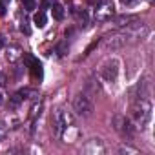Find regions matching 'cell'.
Listing matches in <instances>:
<instances>
[{"label":"cell","mask_w":155,"mask_h":155,"mask_svg":"<svg viewBox=\"0 0 155 155\" xmlns=\"http://www.w3.org/2000/svg\"><path fill=\"white\" fill-rule=\"evenodd\" d=\"M148 33V26L144 22H137L133 20V24H128L124 28H120V31H117L115 35H111L106 40V48L108 49H115V48H122L137 38H140L142 35Z\"/></svg>","instance_id":"cell-1"},{"label":"cell","mask_w":155,"mask_h":155,"mask_svg":"<svg viewBox=\"0 0 155 155\" xmlns=\"http://www.w3.org/2000/svg\"><path fill=\"white\" fill-rule=\"evenodd\" d=\"M53 128H55V135L64 142H73L75 137L79 135L75 128V117L62 108H58L53 115Z\"/></svg>","instance_id":"cell-2"},{"label":"cell","mask_w":155,"mask_h":155,"mask_svg":"<svg viewBox=\"0 0 155 155\" xmlns=\"http://www.w3.org/2000/svg\"><path fill=\"white\" fill-rule=\"evenodd\" d=\"M130 117L137 126H146L148 120L151 119V104L146 99H137L131 106H130Z\"/></svg>","instance_id":"cell-3"},{"label":"cell","mask_w":155,"mask_h":155,"mask_svg":"<svg viewBox=\"0 0 155 155\" xmlns=\"http://www.w3.org/2000/svg\"><path fill=\"white\" fill-rule=\"evenodd\" d=\"M73 110H75L77 115H81V117H91L95 106H93V101L86 93H79L75 97V101H73Z\"/></svg>","instance_id":"cell-4"},{"label":"cell","mask_w":155,"mask_h":155,"mask_svg":"<svg viewBox=\"0 0 155 155\" xmlns=\"http://www.w3.org/2000/svg\"><path fill=\"white\" fill-rule=\"evenodd\" d=\"M117 75H119V60H117V58L108 60V62L101 68V77H102V81L108 82V84H113V82L117 81Z\"/></svg>","instance_id":"cell-5"},{"label":"cell","mask_w":155,"mask_h":155,"mask_svg":"<svg viewBox=\"0 0 155 155\" xmlns=\"http://www.w3.org/2000/svg\"><path fill=\"white\" fill-rule=\"evenodd\" d=\"M113 13H115V6H113V2H111V0H102V2L97 4L93 15H95V18H97L99 22H106V20H111Z\"/></svg>","instance_id":"cell-6"},{"label":"cell","mask_w":155,"mask_h":155,"mask_svg":"<svg viewBox=\"0 0 155 155\" xmlns=\"http://www.w3.org/2000/svg\"><path fill=\"white\" fill-rule=\"evenodd\" d=\"M22 55H24V51L20 46H9V49H8V60L9 62H17Z\"/></svg>","instance_id":"cell-7"},{"label":"cell","mask_w":155,"mask_h":155,"mask_svg":"<svg viewBox=\"0 0 155 155\" xmlns=\"http://www.w3.org/2000/svg\"><path fill=\"white\" fill-rule=\"evenodd\" d=\"M135 20V17H130V15H122V17H117L115 20H113V26L115 28H124V26H128L130 22H133Z\"/></svg>","instance_id":"cell-8"},{"label":"cell","mask_w":155,"mask_h":155,"mask_svg":"<svg viewBox=\"0 0 155 155\" xmlns=\"http://www.w3.org/2000/svg\"><path fill=\"white\" fill-rule=\"evenodd\" d=\"M33 22H35V26H37V28H44V26H46V22H48L46 13H44V11L35 13V15H33Z\"/></svg>","instance_id":"cell-9"},{"label":"cell","mask_w":155,"mask_h":155,"mask_svg":"<svg viewBox=\"0 0 155 155\" xmlns=\"http://www.w3.org/2000/svg\"><path fill=\"white\" fill-rule=\"evenodd\" d=\"M51 15H53L55 20H62L64 18V8L60 4H53L51 6Z\"/></svg>","instance_id":"cell-10"},{"label":"cell","mask_w":155,"mask_h":155,"mask_svg":"<svg viewBox=\"0 0 155 155\" xmlns=\"http://www.w3.org/2000/svg\"><path fill=\"white\" fill-rule=\"evenodd\" d=\"M18 24H20L18 28H20V31H22V33H26V35H29V33H31V29H29V26H28V20H26V18H24V20H20Z\"/></svg>","instance_id":"cell-11"},{"label":"cell","mask_w":155,"mask_h":155,"mask_svg":"<svg viewBox=\"0 0 155 155\" xmlns=\"http://www.w3.org/2000/svg\"><path fill=\"white\" fill-rule=\"evenodd\" d=\"M75 15H77V18L82 22V26H84V24H88V15H86L84 11H75Z\"/></svg>","instance_id":"cell-12"},{"label":"cell","mask_w":155,"mask_h":155,"mask_svg":"<svg viewBox=\"0 0 155 155\" xmlns=\"http://www.w3.org/2000/svg\"><path fill=\"white\" fill-rule=\"evenodd\" d=\"M22 4H24V9H26V11L35 9V0H22Z\"/></svg>","instance_id":"cell-13"},{"label":"cell","mask_w":155,"mask_h":155,"mask_svg":"<svg viewBox=\"0 0 155 155\" xmlns=\"http://www.w3.org/2000/svg\"><path fill=\"white\" fill-rule=\"evenodd\" d=\"M6 135H8V126H6V122L0 120V140H2Z\"/></svg>","instance_id":"cell-14"},{"label":"cell","mask_w":155,"mask_h":155,"mask_svg":"<svg viewBox=\"0 0 155 155\" xmlns=\"http://www.w3.org/2000/svg\"><path fill=\"white\" fill-rule=\"evenodd\" d=\"M4 15H6V4L0 0V17H4Z\"/></svg>","instance_id":"cell-15"},{"label":"cell","mask_w":155,"mask_h":155,"mask_svg":"<svg viewBox=\"0 0 155 155\" xmlns=\"http://www.w3.org/2000/svg\"><path fill=\"white\" fill-rule=\"evenodd\" d=\"M120 2H122V4H124V6H131V4H133V2H135V0H120Z\"/></svg>","instance_id":"cell-16"},{"label":"cell","mask_w":155,"mask_h":155,"mask_svg":"<svg viewBox=\"0 0 155 155\" xmlns=\"http://www.w3.org/2000/svg\"><path fill=\"white\" fill-rule=\"evenodd\" d=\"M0 48H4V37H0Z\"/></svg>","instance_id":"cell-17"},{"label":"cell","mask_w":155,"mask_h":155,"mask_svg":"<svg viewBox=\"0 0 155 155\" xmlns=\"http://www.w3.org/2000/svg\"><path fill=\"white\" fill-rule=\"evenodd\" d=\"M2 102H4V95H2V93H0V104H2Z\"/></svg>","instance_id":"cell-18"},{"label":"cell","mask_w":155,"mask_h":155,"mask_svg":"<svg viewBox=\"0 0 155 155\" xmlns=\"http://www.w3.org/2000/svg\"><path fill=\"white\" fill-rule=\"evenodd\" d=\"M2 2H4V4H6V6H8V2H9V0H2Z\"/></svg>","instance_id":"cell-19"}]
</instances>
